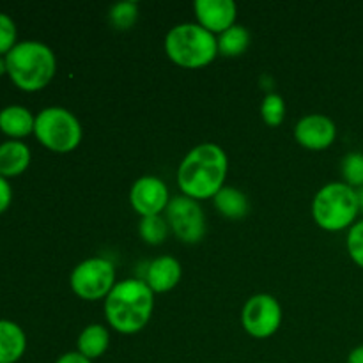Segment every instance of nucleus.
Listing matches in <instances>:
<instances>
[{"label": "nucleus", "instance_id": "20e7f679", "mask_svg": "<svg viewBox=\"0 0 363 363\" xmlns=\"http://www.w3.org/2000/svg\"><path fill=\"white\" fill-rule=\"evenodd\" d=\"M165 52L177 66L197 69L215 60L218 53V39L199 23H181L170 28L167 34Z\"/></svg>", "mask_w": 363, "mask_h": 363}, {"label": "nucleus", "instance_id": "f257e3e1", "mask_svg": "<svg viewBox=\"0 0 363 363\" xmlns=\"http://www.w3.org/2000/svg\"><path fill=\"white\" fill-rule=\"evenodd\" d=\"M229 160L220 145L201 144L191 149L177 170V184L186 197L206 201L218 194L225 183Z\"/></svg>", "mask_w": 363, "mask_h": 363}, {"label": "nucleus", "instance_id": "7ed1b4c3", "mask_svg": "<svg viewBox=\"0 0 363 363\" xmlns=\"http://www.w3.org/2000/svg\"><path fill=\"white\" fill-rule=\"evenodd\" d=\"M7 74L21 91L45 89L55 77L57 60L52 50L39 41L18 43L6 55Z\"/></svg>", "mask_w": 363, "mask_h": 363}, {"label": "nucleus", "instance_id": "cd10ccee", "mask_svg": "<svg viewBox=\"0 0 363 363\" xmlns=\"http://www.w3.org/2000/svg\"><path fill=\"white\" fill-rule=\"evenodd\" d=\"M347 363H363V346L354 347L347 357Z\"/></svg>", "mask_w": 363, "mask_h": 363}, {"label": "nucleus", "instance_id": "f3484780", "mask_svg": "<svg viewBox=\"0 0 363 363\" xmlns=\"http://www.w3.org/2000/svg\"><path fill=\"white\" fill-rule=\"evenodd\" d=\"M110 344V333L105 326L91 325L78 337V353L89 360H94L105 354Z\"/></svg>", "mask_w": 363, "mask_h": 363}, {"label": "nucleus", "instance_id": "aec40b11", "mask_svg": "<svg viewBox=\"0 0 363 363\" xmlns=\"http://www.w3.org/2000/svg\"><path fill=\"white\" fill-rule=\"evenodd\" d=\"M138 233L147 245H162L169 234V222L160 215L144 216L138 223Z\"/></svg>", "mask_w": 363, "mask_h": 363}, {"label": "nucleus", "instance_id": "9b49d317", "mask_svg": "<svg viewBox=\"0 0 363 363\" xmlns=\"http://www.w3.org/2000/svg\"><path fill=\"white\" fill-rule=\"evenodd\" d=\"M294 137L303 147L312 151H323L335 142L337 126L330 117L312 113L303 117L294 128Z\"/></svg>", "mask_w": 363, "mask_h": 363}, {"label": "nucleus", "instance_id": "5701e85b", "mask_svg": "<svg viewBox=\"0 0 363 363\" xmlns=\"http://www.w3.org/2000/svg\"><path fill=\"white\" fill-rule=\"evenodd\" d=\"M261 116L268 126L275 128L282 124L284 117H286V103H284L282 96L266 94L261 105Z\"/></svg>", "mask_w": 363, "mask_h": 363}, {"label": "nucleus", "instance_id": "393cba45", "mask_svg": "<svg viewBox=\"0 0 363 363\" xmlns=\"http://www.w3.org/2000/svg\"><path fill=\"white\" fill-rule=\"evenodd\" d=\"M16 45V25L7 14L0 13V55H7Z\"/></svg>", "mask_w": 363, "mask_h": 363}, {"label": "nucleus", "instance_id": "4468645a", "mask_svg": "<svg viewBox=\"0 0 363 363\" xmlns=\"http://www.w3.org/2000/svg\"><path fill=\"white\" fill-rule=\"evenodd\" d=\"M30 163V149L18 140L4 142L0 145V176L14 177L27 170Z\"/></svg>", "mask_w": 363, "mask_h": 363}, {"label": "nucleus", "instance_id": "a878e982", "mask_svg": "<svg viewBox=\"0 0 363 363\" xmlns=\"http://www.w3.org/2000/svg\"><path fill=\"white\" fill-rule=\"evenodd\" d=\"M11 199H13V191H11L9 183L6 181V177L0 176V213L9 208Z\"/></svg>", "mask_w": 363, "mask_h": 363}, {"label": "nucleus", "instance_id": "a211bd4d", "mask_svg": "<svg viewBox=\"0 0 363 363\" xmlns=\"http://www.w3.org/2000/svg\"><path fill=\"white\" fill-rule=\"evenodd\" d=\"M213 199H215V208L218 209L220 215H223L225 218L238 220L247 216L248 199L243 191L236 190V188L223 186Z\"/></svg>", "mask_w": 363, "mask_h": 363}, {"label": "nucleus", "instance_id": "f03ea898", "mask_svg": "<svg viewBox=\"0 0 363 363\" xmlns=\"http://www.w3.org/2000/svg\"><path fill=\"white\" fill-rule=\"evenodd\" d=\"M155 308V293L147 282L128 279L116 284L105 300L108 325L124 335L140 332L149 323Z\"/></svg>", "mask_w": 363, "mask_h": 363}, {"label": "nucleus", "instance_id": "412c9836", "mask_svg": "<svg viewBox=\"0 0 363 363\" xmlns=\"http://www.w3.org/2000/svg\"><path fill=\"white\" fill-rule=\"evenodd\" d=\"M138 18L137 2H119L110 9V23L117 30H128L135 25Z\"/></svg>", "mask_w": 363, "mask_h": 363}, {"label": "nucleus", "instance_id": "6ab92c4d", "mask_svg": "<svg viewBox=\"0 0 363 363\" xmlns=\"http://www.w3.org/2000/svg\"><path fill=\"white\" fill-rule=\"evenodd\" d=\"M250 45V34L241 25H233L229 30L220 34L218 52L225 57H238L245 53V50Z\"/></svg>", "mask_w": 363, "mask_h": 363}, {"label": "nucleus", "instance_id": "9d476101", "mask_svg": "<svg viewBox=\"0 0 363 363\" xmlns=\"http://www.w3.org/2000/svg\"><path fill=\"white\" fill-rule=\"evenodd\" d=\"M131 206L138 215L155 216L160 215L169 206V188L160 177L144 176L135 181L130 194Z\"/></svg>", "mask_w": 363, "mask_h": 363}, {"label": "nucleus", "instance_id": "ddd939ff", "mask_svg": "<svg viewBox=\"0 0 363 363\" xmlns=\"http://www.w3.org/2000/svg\"><path fill=\"white\" fill-rule=\"evenodd\" d=\"M181 275H183V269H181L179 261L170 255H163L149 264L145 282L151 287L152 293H167L179 284Z\"/></svg>", "mask_w": 363, "mask_h": 363}, {"label": "nucleus", "instance_id": "c756f323", "mask_svg": "<svg viewBox=\"0 0 363 363\" xmlns=\"http://www.w3.org/2000/svg\"><path fill=\"white\" fill-rule=\"evenodd\" d=\"M358 197H360V209L363 211V188L362 190H358Z\"/></svg>", "mask_w": 363, "mask_h": 363}, {"label": "nucleus", "instance_id": "4be33fe9", "mask_svg": "<svg viewBox=\"0 0 363 363\" xmlns=\"http://www.w3.org/2000/svg\"><path fill=\"white\" fill-rule=\"evenodd\" d=\"M342 177L351 188H363V152H350L342 160Z\"/></svg>", "mask_w": 363, "mask_h": 363}, {"label": "nucleus", "instance_id": "6e6552de", "mask_svg": "<svg viewBox=\"0 0 363 363\" xmlns=\"http://www.w3.org/2000/svg\"><path fill=\"white\" fill-rule=\"evenodd\" d=\"M167 220H169V225L172 229V233L183 243L194 245L199 243L204 238V213H202V208L199 206V202L186 197V195L170 199L169 206H167Z\"/></svg>", "mask_w": 363, "mask_h": 363}, {"label": "nucleus", "instance_id": "f8f14e48", "mask_svg": "<svg viewBox=\"0 0 363 363\" xmlns=\"http://www.w3.org/2000/svg\"><path fill=\"white\" fill-rule=\"evenodd\" d=\"M199 25L211 34H223L236 20V4L233 0H197L194 4Z\"/></svg>", "mask_w": 363, "mask_h": 363}, {"label": "nucleus", "instance_id": "2eb2a0df", "mask_svg": "<svg viewBox=\"0 0 363 363\" xmlns=\"http://www.w3.org/2000/svg\"><path fill=\"white\" fill-rule=\"evenodd\" d=\"M27 339L16 323L0 321V363H16L23 357Z\"/></svg>", "mask_w": 363, "mask_h": 363}, {"label": "nucleus", "instance_id": "c85d7f7f", "mask_svg": "<svg viewBox=\"0 0 363 363\" xmlns=\"http://www.w3.org/2000/svg\"><path fill=\"white\" fill-rule=\"evenodd\" d=\"M4 73H7V64H6V59H2V57H0V74H4Z\"/></svg>", "mask_w": 363, "mask_h": 363}, {"label": "nucleus", "instance_id": "dca6fc26", "mask_svg": "<svg viewBox=\"0 0 363 363\" xmlns=\"http://www.w3.org/2000/svg\"><path fill=\"white\" fill-rule=\"evenodd\" d=\"M35 119L23 106H7L0 112V130L13 138L27 137L34 131Z\"/></svg>", "mask_w": 363, "mask_h": 363}, {"label": "nucleus", "instance_id": "bb28decb", "mask_svg": "<svg viewBox=\"0 0 363 363\" xmlns=\"http://www.w3.org/2000/svg\"><path fill=\"white\" fill-rule=\"evenodd\" d=\"M55 363H92L89 358H85L84 354H80L77 351V353H66L62 354V357L59 358Z\"/></svg>", "mask_w": 363, "mask_h": 363}, {"label": "nucleus", "instance_id": "39448f33", "mask_svg": "<svg viewBox=\"0 0 363 363\" xmlns=\"http://www.w3.org/2000/svg\"><path fill=\"white\" fill-rule=\"evenodd\" d=\"M360 213L358 190L346 183H328L315 194L312 215L321 229L337 233L353 225Z\"/></svg>", "mask_w": 363, "mask_h": 363}, {"label": "nucleus", "instance_id": "b1692460", "mask_svg": "<svg viewBox=\"0 0 363 363\" xmlns=\"http://www.w3.org/2000/svg\"><path fill=\"white\" fill-rule=\"evenodd\" d=\"M347 252L351 259L363 268V220L354 223L347 233Z\"/></svg>", "mask_w": 363, "mask_h": 363}, {"label": "nucleus", "instance_id": "1a4fd4ad", "mask_svg": "<svg viewBox=\"0 0 363 363\" xmlns=\"http://www.w3.org/2000/svg\"><path fill=\"white\" fill-rule=\"evenodd\" d=\"M241 321L252 337L268 339L282 323V307L269 294H255L245 303Z\"/></svg>", "mask_w": 363, "mask_h": 363}, {"label": "nucleus", "instance_id": "423d86ee", "mask_svg": "<svg viewBox=\"0 0 363 363\" xmlns=\"http://www.w3.org/2000/svg\"><path fill=\"white\" fill-rule=\"evenodd\" d=\"M34 133L45 147L55 152H69L82 142V126L66 108L50 106L35 117Z\"/></svg>", "mask_w": 363, "mask_h": 363}, {"label": "nucleus", "instance_id": "0eeeda50", "mask_svg": "<svg viewBox=\"0 0 363 363\" xmlns=\"http://www.w3.org/2000/svg\"><path fill=\"white\" fill-rule=\"evenodd\" d=\"M69 284L73 293L82 300H101L108 296L116 286V269L108 259H87L73 269Z\"/></svg>", "mask_w": 363, "mask_h": 363}]
</instances>
